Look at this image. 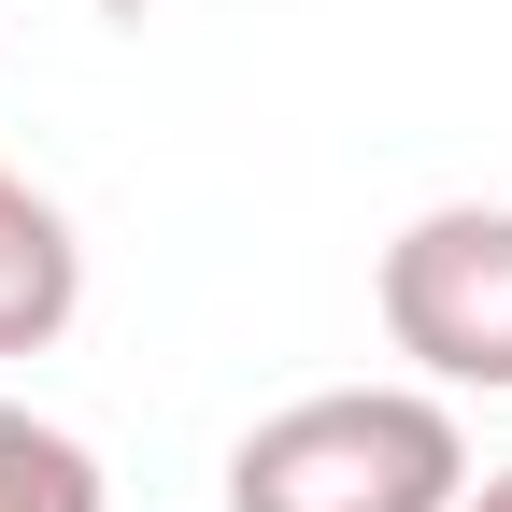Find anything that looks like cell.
Returning a JSON list of instances; mask_svg holds the SVG:
<instances>
[{"instance_id":"obj_1","label":"cell","mask_w":512,"mask_h":512,"mask_svg":"<svg viewBox=\"0 0 512 512\" xmlns=\"http://www.w3.org/2000/svg\"><path fill=\"white\" fill-rule=\"evenodd\" d=\"M470 427L441 384H313L228 441V512H456Z\"/></svg>"},{"instance_id":"obj_2","label":"cell","mask_w":512,"mask_h":512,"mask_svg":"<svg viewBox=\"0 0 512 512\" xmlns=\"http://www.w3.org/2000/svg\"><path fill=\"white\" fill-rule=\"evenodd\" d=\"M370 313L441 399H512V200H427L384 242Z\"/></svg>"},{"instance_id":"obj_5","label":"cell","mask_w":512,"mask_h":512,"mask_svg":"<svg viewBox=\"0 0 512 512\" xmlns=\"http://www.w3.org/2000/svg\"><path fill=\"white\" fill-rule=\"evenodd\" d=\"M456 512H512V470H484V484H470V498H456Z\"/></svg>"},{"instance_id":"obj_4","label":"cell","mask_w":512,"mask_h":512,"mask_svg":"<svg viewBox=\"0 0 512 512\" xmlns=\"http://www.w3.org/2000/svg\"><path fill=\"white\" fill-rule=\"evenodd\" d=\"M0 512H114L100 498V456L57 413H29V399H0Z\"/></svg>"},{"instance_id":"obj_3","label":"cell","mask_w":512,"mask_h":512,"mask_svg":"<svg viewBox=\"0 0 512 512\" xmlns=\"http://www.w3.org/2000/svg\"><path fill=\"white\" fill-rule=\"evenodd\" d=\"M72 313H86V242H72V214H57L29 171H0V356L72 342Z\"/></svg>"}]
</instances>
